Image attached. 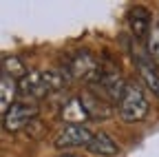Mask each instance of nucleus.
<instances>
[{"label": "nucleus", "mask_w": 159, "mask_h": 157, "mask_svg": "<svg viewBox=\"0 0 159 157\" xmlns=\"http://www.w3.org/2000/svg\"><path fill=\"white\" fill-rule=\"evenodd\" d=\"M20 93V86H18V80L5 75L0 77V109H2V115L16 104V95Z\"/></svg>", "instance_id": "9b49d317"}, {"label": "nucleus", "mask_w": 159, "mask_h": 157, "mask_svg": "<svg viewBox=\"0 0 159 157\" xmlns=\"http://www.w3.org/2000/svg\"><path fill=\"white\" fill-rule=\"evenodd\" d=\"M2 73L20 82V80L29 73V69L25 67V62L20 60L18 55H5V58H2Z\"/></svg>", "instance_id": "f8f14e48"}, {"label": "nucleus", "mask_w": 159, "mask_h": 157, "mask_svg": "<svg viewBox=\"0 0 159 157\" xmlns=\"http://www.w3.org/2000/svg\"><path fill=\"white\" fill-rule=\"evenodd\" d=\"M38 115V106L33 102H16L5 115H2V124L9 133H16L20 128H25L33 117Z\"/></svg>", "instance_id": "423d86ee"}, {"label": "nucleus", "mask_w": 159, "mask_h": 157, "mask_svg": "<svg viewBox=\"0 0 159 157\" xmlns=\"http://www.w3.org/2000/svg\"><path fill=\"white\" fill-rule=\"evenodd\" d=\"M148 111H150V106H148V97H146L144 89L137 82H126L122 100L117 102L119 117H122L124 122H128V124H135V122H142L148 115Z\"/></svg>", "instance_id": "f03ea898"}, {"label": "nucleus", "mask_w": 159, "mask_h": 157, "mask_svg": "<svg viewBox=\"0 0 159 157\" xmlns=\"http://www.w3.org/2000/svg\"><path fill=\"white\" fill-rule=\"evenodd\" d=\"M93 140V133L89 131V126L84 124H71V126H64L60 128L57 135H55V148L60 150H66V148H80V146H89V142Z\"/></svg>", "instance_id": "39448f33"}, {"label": "nucleus", "mask_w": 159, "mask_h": 157, "mask_svg": "<svg viewBox=\"0 0 159 157\" xmlns=\"http://www.w3.org/2000/svg\"><path fill=\"white\" fill-rule=\"evenodd\" d=\"M93 86L97 89L99 95H104L106 100L119 102V100H122L124 89H126V82L122 80V75H119V71L115 67H102L97 80L93 82Z\"/></svg>", "instance_id": "20e7f679"}, {"label": "nucleus", "mask_w": 159, "mask_h": 157, "mask_svg": "<svg viewBox=\"0 0 159 157\" xmlns=\"http://www.w3.org/2000/svg\"><path fill=\"white\" fill-rule=\"evenodd\" d=\"M99 71H102V64L97 62V58L89 51H77L66 60V77H73V80H82L93 84L97 80Z\"/></svg>", "instance_id": "7ed1b4c3"}, {"label": "nucleus", "mask_w": 159, "mask_h": 157, "mask_svg": "<svg viewBox=\"0 0 159 157\" xmlns=\"http://www.w3.org/2000/svg\"><path fill=\"white\" fill-rule=\"evenodd\" d=\"M86 150H89V153H93V155L108 157V155H117L119 146L115 144V140H113L111 135H106L104 131H99V133H93V140L89 142Z\"/></svg>", "instance_id": "9d476101"}, {"label": "nucleus", "mask_w": 159, "mask_h": 157, "mask_svg": "<svg viewBox=\"0 0 159 157\" xmlns=\"http://www.w3.org/2000/svg\"><path fill=\"white\" fill-rule=\"evenodd\" d=\"M60 117L64 120L66 126H71V124H84L93 115H91L89 104L82 100V97H71V100L62 106V111H60Z\"/></svg>", "instance_id": "1a4fd4ad"}, {"label": "nucleus", "mask_w": 159, "mask_h": 157, "mask_svg": "<svg viewBox=\"0 0 159 157\" xmlns=\"http://www.w3.org/2000/svg\"><path fill=\"white\" fill-rule=\"evenodd\" d=\"M144 49L148 51V55L152 58L155 62H159V22L152 25L148 38H146V42H144Z\"/></svg>", "instance_id": "ddd939ff"}, {"label": "nucleus", "mask_w": 159, "mask_h": 157, "mask_svg": "<svg viewBox=\"0 0 159 157\" xmlns=\"http://www.w3.org/2000/svg\"><path fill=\"white\" fill-rule=\"evenodd\" d=\"M66 84V73L57 71H29L22 80L18 82L20 93L31 100H40L53 91H60Z\"/></svg>", "instance_id": "f257e3e1"}, {"label": "nucleus", "mask_w": 159, "mask_h": 157, "mask_svg": "<svg viewBox=\"0 0 159 157\" xmlns=\"http://www.w3.org/2000/svg\"><path fill=\"white\" fill-rule=\"evenodd\" d=\"M128 25L133 31V38L139 42H146V38L152 29V16L146 7H133L128 13Z\"/></svg>", "instance_id": "6e6552de"}, {"label": "nucleus", "mask_w": 159, "mask_h": 157, "mask_svg": "<svg viewBox=\"0 0 159 157\" xmlns=\"http://www.w3.org/2000/svg\"><path fill=\"white\" fill-rule=\"evenodd\" d=\"M133 60H135V67L139 71V77L144 80V84L159 97V73H157V62L152 60V58L148 55L146 49H133Z\"/></svg>", "instance_id": "0eeeda50"}, {"label": "nucleus", "mask_w": 159, "mask_h": 157, "mask_svg": "<svg viewBox=\"0 0 159 157\" xmlns=\"http://www.w3.org/2000/svg\"><path fill=\"white\" fill-rule=\"evenodd\" d=\"M60 157H77V155H73V153H64V155H60Z\"/></svg>", "instance_id": "4468645a"}]
</instances>
